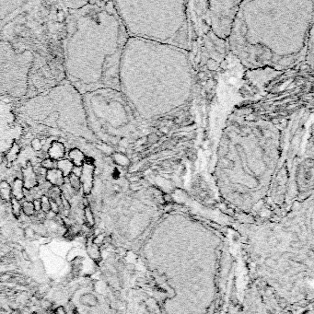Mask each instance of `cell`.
I'll return each instance as SVG.
<instances>
[{
  "instance_id": "7",
  "label": "cell",
  "mask_w": 314,
  "mask_h": 314,
  "mask_svg": "<svg viewBox=\"0 0 314 314\" xmlns=\"http://www.w3.org/2000/svg\"><path fill=\"white\" fill-rule=\"evenodd\" d=\"M24 1H0V26L15 11L24 6Z\"/></svg>"
},
{
  "instance_id": "1",
  "label": "cell",
  "mask_w": 314,
  "mask_h": 314,
  "mask_svg": "<svg viewBox=\"0 0 314 314\" xmlns=\"http://www.w3.org/2000/svg\"><path fill=\"white\" fill-rule=\"evenodd\" d=\"M110 2H88L66 17L64 73L81 95L119 88V66L124 32Z\"/></svg>"
},
{
  "instance_id": "5",
  "label": "cell",
  "mask_w": 314,
  "mask_h": 314,
  "mask_svg": "<svg viewBox=\"0 0 314 314\" xmlns=\"http://www.w3.org/2000/svg\"><path fill=\"white\" fill-rule=\"evenodd\" d=\"M21 133L22 127L16 119L13 107L0 102V163Z\"/></svg>"
},
{
  "instance_id": "23",
  "label": "cell",
  "mask_w": 314,
  "mask_h": 314,
  "mask_svg": "<svg viewBox=\"0 0 314 314\" xmlns=\"http://www.w3.org/2000/svg\"><path fill=\"white\" fill-rule=\"evenodd\" d=\"M54 161L52 160L51 159H43L42 162H41V166L46 169V171L48 170H52V169H54Z\"/></svg>"
},
{
  "instance_id": "26",
  "label": "cell",
  "mask_w": 314,
  "mask_h": 314,
  "mask_svg": "<svg viewBox=\"0 0 314 314\" xmlns=\"http://www.w3.org/2000/svg\"><path fill=\"white\" fill-rule=\"evenodd\" d=\"M53 313L54 314H68L66 309L64 306H57L54 310H53Z\"/></svg>"
},
{
  "instance_id": "18",
  "label": "cell",
  "mask_w": 314,
  "mask_h": 314,
  "mask_svg": "<svg viewBox=\"0 0 314 314\" xmlns=\"http://www.w3.org/2000/svg\"><path fill=\"white\" fill-rule=\"evenodd\" d=\"M9 203H10V205H11V211H12V214H13V216H14L16 218H20V216L22 215V210H21V202L12 197Z\"/></svg>"
},
{
  "instance_id": "10",
  "label": "cell",
  "mask_w": 314,
  "mask_h": 314,
  "mask_svg": "<svg viewBox=\"0 0 314 314\" xmlns=\"http://www.w3.org/2000/svg\"><path fill=\"white\" fill-rule=\"evenodd\" d=\"M45 179L48 183H50L54 187L62 186L65 183V178L62 172L58 169H55V168L46 171Z\"/></svg>"
},
{
  "instance_id": "27",
  "label": "cell",
  "mask_w": 314,
  "mask_h": 314,
  "mask_svg": "<svg viewBox=\"0 0 314 314\" xmlns=\"http://www.w3.org/2000/svg\"><path fill=\"white\" fill-rule=\"evenodd\" d=\"M57 18H58V21L60 22H64L66 19V15L63 10H59L57 12Z\"/></svg>"
},
{
  "instance_id": "13",
  "label": "cell",
  "mask_w": 314,
  "mask_h": 314,
  "mask_svg": "<svg viewBox=\"0 0 314 314\" xmlns=\"http://www.w3.org/2000/svg\"><path fill=\"white\" fill-rule=\"evenodd\" d=\"M24 187H23V182L21 179H15L12 185H11V194L12 197L18 200L22 201L24 199Z\"/></svg>"
},
{
  "instance_id": "11",
  "label": "cell",
  "mask_w": 314,
  "mask_h": 314,
  "mask_svg": "<svg viewBox=\"0 0 314 314\" xmlns=\"http://www.w3.org/2000/svg\"><path fill=\"white\" fill-rule=\"evenodd\" d=\"M92 238H93V236L88 237L86 240V251H87V253L91 260H93L96 263H99L101 260L100 248L93 243Z\"/></svg>"
},
{
  "instance_id": "15",
  "label": "cell",
  "mask_w": 314,
  "mask_h": 314,
  "mask_svg": "<svg viewBox=\"0 0 314 314\" xmlns=\"http://www.w3.org/2000/svg\"><path fill=\"white\" fill-rule=\"evenodd\" d=\"M0 197L5 202H10L12 198L11 186L6 181H2L0 183Z\"/></svg>"
},
{
  "instance_id": "24",
  "label": "cell",
  "mask_w": 314,
  "mask_h": 314,
  "mask_svg": "<svg viewBox=\"0 0 314 314\" xmlns=\"http://www.w3.org/2000/svg\"><path fill=\"white\" fill-rule=\"evenodd\" d=\"M30 145H31V147H32V149H33L34 151H39V150H41V147H42V144H41V140L38 139V138L33 139V140L31 141Z\"/></svg>"
},
{
  "instance_id": "19",
  "label": "cell",
  "mask_w": 314,
  "mask_h": 314,
  "mask_svg": "<svg viewBox=\"0 0 314 314\" xmlns=\"http://www.w3.org/2000/svg\"><path fill=\"white\" fill-rule=\"evenodd\" d=\"M19 146L17 143H14L13 146L11 147V148L9 149V151L6 153V160L8 162H13L16 160V159L18 158V155L19 153Z\"/></svg>"
},
{
  "instance_id": "22",
  "label": "cell",
  "mask_w": 314,
  "mask_h": 314,
  "mask_svg": "<svg viewBox=\"0 0 314 314\" xmlns=\"http://www.w3.org/2000/svg\"><path fill=\"white\" fill-rule=\"evenodd\" d=\"M41 201V212L48 214L51 212V204H50V198L46 195H42L40 198Z\"/></svg>"
},
{
  "instance_id": "8",
  "label": "cell",
  "mask_w": 314,
  "mask_h": 314,
  "mask_svg": "<svg viewBox=\"0 0 314 314\" xmlns=\"http://www.w3.org/2000/svg\"><path fill=\"white\" fill-rule=\"evenodd\" d=\"M22 174H23V179H22L23 187L25 190H31L37 186L38 179L31 165L28 164V166L22 170Z\"/></svg>"
},
{
  "instance_id": "4",
  "label": "cell",
  "mask_w": 314,
  "mask_h": 314,
  "mask_svg": "<svg viewBox=\"0 0 314 314\" xmlns=\"http://www.w3.org/2000/svg\"><path fill=\"white\" fill-rule=\"evenodd\" d=\"M33 61L30 50L18 52L10 42L0 41V99H22L29 94Z\"/></svg>"
},
{
  "instance_id": "2",
  "label": "cell",
  "mask_w": 314,
  "mask_h": 314,
  "mask_svg": "<svg viewBox=\"0 0 314 314\" xmlns=\"http://www.w3.org/2000/svg\"><path fill=\"white\" fill-rule=\"evenodd\" d=\"M13 112L20 125L35 131L51 130L89 142L97 141L87 124L82 95L67 81L23 99Z\"/></svg>"
},
{
  "instance_id": "9",
  "label": "cell",
  "mask_w": 314,
  "mask_h": 314,
  "mask_svg": "<svg viewBox=\"0 0 314 314\" xmlns=\"http://www.w3.org/2000/svg\"><path fill=\"white\" fill-rule=\"evenodd\" d=\"M65 146L62 142L59 141H53L49 149H48V156L53 161H58L63 159L65 156Z\"/></svg>"
},
{
  "instance_id": "14",
  "label": "cell",
  "mask_w": 314,
  "mask_h": 314,
  "mask_svg": "<svg viewBox=\"0 0 314 314\" xmlns=\"http://www.w3.org/2000/svg\"><path fill=\"white\" fill-rule=\"evenodd\" d=\"M57 168L63 174L64 178L65 177H68L72 171H73V169H74V165L73 163L69 160V159H61V160H58L57 161Z\"/></svg>"
},
{
  "instance_id": "20",
  "label": "cell",
  "mask_w": 314,
  "mask_h": 314,
  "mask_svg": "<svg viewBox=\"0 0 314 314\" xmlns=\"http://www.w3.org/2000/svg\"><path fill=\"white\" fill-rule=\"evenodd\" d=\"M62 3L65 6V7L77 10L87 6L88 2V1H64Z\"/></svg>"
},
{
  "instance_id": "12",
  "label": "cell",
  "mask_w": 314,
  "mask_h": 314,
  "mask_svg": "<svg viewBox=\"0 0 314 314\" xmlns=\"http://www.w3.org/2000/svg\"><path fill=\"white\" fill-rule=\"evenodd\" d=\"M68 157H69V160L73 163L74 167H82L84 162H85V154L78 148L75 147L72 148L69 153H68Z\"/></svg>"
},
{
  "instance_id": "25",
  "label": "cell",
  "mask_w": 314,
  "mask_h": 314,
  "mask_svg": "<svg viewBox=\"0 0 314 314\" xmlns=\"http://www.w3.org/2000/svg\"><path fill=\"white\" fill-rule=\"evenodd\" d=\"M32 204H33V206H34L35 214L41 211V201H40V199H34V200L32 201Z\"/></svg>"
},
{
  "instance_id": "21",
  "label": "cell",
  "mask_w": 314,
  "mask_h": 314,
  "mask_svg": "<svg viewBox=\"0 0 314 314\" xmlns=\"http://www.w3.org/2000/svg\"><path fill=\"white\" fill-rule=\"evenodd\" d=\"M68 180H69V183H70L71 187L73 188V190L75 192H78L79 190H81V184H80L79 177L77 174L72 172L68 176Z\"/></svg>"
},
{
  "instance_id": "17",
  "label": "cell",
  "mask_w": 314,
  "mask_h": 314,
  "mask_svg": "<svg viewBox=\"0 0 314 314\" xmlns=\"http://www.w3.org/2000/svg\"><path fill=\"white\" fill-rule=\"evenodd\" d=\"M21 210H22V214L28 218H31L35 215V210H34L32 201L23 200V202L21 203Z\"/></svg>"
},
{
  "instance_id": "6",
  "label": "cell",
  "mask_w": 314,
  "mask_h": 314,
  "mask_svg": "<svg viewBox=\"0 0 314 314\" xmlns=\"http://www.w3.org/2000/svg\"><path fill=\"white\" fill-rule=\"evenodd\" d=\"M81 173L79 177L81 189L83 193L88 195L91 193L93 188V182H94V171H95V165L90 162L85 161L83 166L81 167Z\"/></svg>"
},
{
  "instance_id": "3",
  "label": "cell",
  "mask_w": 314,
  "mask_h": 314,
  "mask_svg": "<svg viewBox=\"0 0 314 314\" xmlns=\"http://www.w3.org/2000/svg\"><path fill=\"white\" fill-rule=\"evenodd\" d=\"M82 100L88 126L97 140L115 143L126 123L125 104L119 92L100 88L83 94Z\"/></svg>"
},
{
  "instance_id": "16",
  "label": "cell",
  "mask_w": 314,
  "mask_h": 314,
  "mask_svg": "<svg viewBox=\"0 0 314 314\" xmlns=\"http://www.w3.org/2000/svg\"><path fill=\"white\" fill-rule=\"evenodd\" d=\"M83 219H84V224L87 225L89 228H94L96 224V219L94 217V214L90 208V206H86L83 208Z\"/></svg>"
}]
</instances>
